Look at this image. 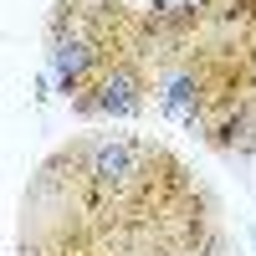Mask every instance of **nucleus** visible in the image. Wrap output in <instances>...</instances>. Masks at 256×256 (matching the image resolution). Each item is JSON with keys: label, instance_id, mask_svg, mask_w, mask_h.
I'll list each match as a JSON object with an SVG mask.
<instances>
[{"label": "nucleus", "instance_id": "nucleus-3", "mask_svg": "<svg viewBox=\"0 0 256 256\" xmlns=\"http://www.w3.org/2000/svg\"><path fill=\"white\" fill-rule=\"evenodd\" d=\"M154 98H159V113H164L169 123L195 128V123H205V113H210V77L195 67V62H174V67L159 72Z\"/></svg>", "mask_w": 256, "mask_h": 256}, {"label": "nucleus", "instance_id": "nucleus-2", "mask_svg": "<svg viewBox=\"0 0 256 256\" xmlns=\"http://www.w3.org/2000/svg\"><path fill=\"white\" fill-rule=\"evenodd\" d=\"M144 72H138V62L134 56H113L108 67H102L92 82H88V92L72 98V108L82 118H134L144 108Z\"/></svg>", "mask_w": 256, "mask_h": 256}, {"label": "nucleus", "instance_id": "nucleus-1", "mask_svg": "<svg viewBox=\"0 0 256 256\" xmlns=\"http://www.w3.org/2000/svg\"><path fill=\"white\" fill-rule=\"evenodd\" d=\"M148 164H159V154L148 144H134V138H98L88 144V164H82V174L98 195L108 200H123L134 195V190L148 184Z\"/></svg>", "mask_w": 256, "mask_h": 256}]
</instances>
